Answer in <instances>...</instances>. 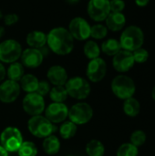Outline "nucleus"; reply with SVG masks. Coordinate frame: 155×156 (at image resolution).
<instances>
[{
  "mask_svg": "<svg viewBox=\"0 0 155 156\" xmlns=\"http://www.w3.org/2000/svg\"><path fill=\"white\" fill-rule=\"evenodd\" d=\"M47 44L55 54L66 56L71 53L74 48V38L67 28L58 27L47 34Z\"/></svg>",
  "mask_w": 155,
  "mask_h": 156,
  "instance_id": "f257e3e1",
  "label": "nucleus"
},
{
  "mask_svg": "<svg viewBox=\"0 0 155 156\" xmlns=\"http://www.w3.org/2000/svg\"><path fill=\"white\" fill-rule=\"evenodd\" d=\"M119 41L122 49L133 52L143 47L144 43V33L140 27L132 25L122 30Z\"/></svg>",
  "mask_w": 155,
  "mask_h": 156,
  "instance_id": "f03ea898",
  "label": "nucleus"
},
{
  "mask_svg": "<svg viewBox=\"0 0 155 156\" xmlns=\"http://www.w3.org/2000/svg\"><path fill=\"white\" fill-rule=\"evenodd\" d=\"M112 93L120 100L125 101L134 96L136 92V85L134 80L124 74L116 76L111 84Z\"/></svg>",
  "mask_w": 155,
  "mask_h": 156,
  "instance_id": "7ed1b4c3",
  "label": "nucleus"
},
{
  "mask_svg": "<svg viewBox=\"0 0 155 156\" xmlns=\"http://www.w3.org/2000/svg\"><path fill=\"white\" fill-rule=\"evenodd\" d=\"M27 129L33 136L40 139H45L57 130L56 126L43 115L32 116L27 122Z\"/></svg>",
  "mask_w": 155,
  "mask_h": 156,
  "instance_id": "20e7f679",
  "label": "nucleus"
},
{
  "mask_svg": "<svg viewBox=\"0 0 155 156\" xmlns=\"http://www.w3.org/2000/svg\"><path fill=\"white\" fill-rule=\"evenodd\" d=\"M65 88L69 97L79 101L87 99L91 91V87L89 81L79 76L69 79L65 84Z\"/></svg>",
  "mask_w": 155,
  "mask_h": 156,
  "instance_id": "39448f33",
  "label": "nucleus"
},
{
  "mask_svg": "<svg viewBox=\"0 0 155 156\" xmlns=\"http://www.w3.org/2000/svg\"><path fill=\"white\" fill-rule=\"evenodd\" d=\"M23 142L22 133L16 127H6L0 134V145L7 153L17 152Z\"/></svg>",
  "mask_w": 155,
  "mask_h": 156,
  "instance_id": "423d86ee",
  "label": "nucleus"
},
{
  "mask_svg": "<svg viewBox=\"0 0 155 156\" xmlns=\"http://www.w3.org/2000/svg\"><path fill=\"white\" fill-rule=\"evenodd\" d=\"M93 117V109L87 102H78L69 109V116L70 122L76 125L87 124Z\"/></svg>",
  "mask_w": 155,
  "mask_h": 156,
  "instance_id": "0eeeda50",
  "label": "nucleus"
},
{
  "mask_svg": "<svg viewBox=\"0 0 155 156\" xmlns=\"http://www.w3.org/2000/svg\"><path fill=\"white\" fill-rule=\"evenodd\" d=\"M20 43L15 39H6L0 43V61L3 63H13L17 61L22 54Z\"/></svg>",
  "mask_w": 155,
  "mask_h": 156,
  "instance_id": "6e6552de",
  "label": "nucleus"
},
{
  "mask_svg": "<svg viewBox=\"0 0 155 156\" xmlns=\"http://www.w3.org/2000/svg\"><path fill=\"white\" fill-rule=\"evenodd\" d=\"M22 107L25 112L28 115H41L45 111V100L37 92L27 93L22 101Z\"/></svg>",
  "mask_w": 155,
  "mask_h": 156,
  "instance_id": "1a4fd4ad",
  "label": "nucleus"
},
{
  "mask_svg": "<svg viewBox=\"0 0 155 156\" xmlns=\"http://www.w3.org/2000/svg\"><path fill=\"white\" fill-rule=\"evenodd\" d=\"M87 12L92 20L96 22L105 21L111 13L110 0H90Z\"/></svg>",
  "mask_w": 155,
  "mask_h": 156,
  "instance_id": "9d476101",
  "label": "nucleus"
},
{
  "mask_svg": "<svg viewBox=\"0 0 155 156\" xmlns=\"http://www.w3.org/2000/svg\"><path fill=\"white\" fill-rule=\"evenodd\" d=\"M91 26L83 17H74L69 25V32L74 39L83 41L87 40L90 37Z\"/></svg>",
  "mask_w": 155,
  "mask_h": 156,
  "instance_id": "9b49d317",
  "label": "nucleus"
},
{
  "mask_svg": "<svg viewBox=\"0 0 155 156\" xmlns=\"http://www.w3.org/2000/svg\"><path fill=\"white\" fill-rule=\"evenodd\" d=\"M107 73V64L101 58L91 59L87 66L86 75L90 81L97 83L101 81Z\"/></svg>",
  "mask_w": 155,
  "mask_h": 156,
  "instance_id": "f8f14e48",
  "label": "nucleus"
},
{
  "mask_svg": "<svg viewBox=\"0 0 155 156\" xmlns=\"http://www.w3.org/2000/svg\"><path fill=\"white\" fill-rule=\"evenodd\" d=\"M69 116V108L65 103L52 102L45 109V117L53 124L61 123Z\"/></svg>",
  "mask_w": 155,
  "mask_h": 156,
  "instance_id": "ddd939ff",
  "label": "nucleus"
},
{
  "mask_svg": "<svg viewBox=\"0 0 155 156\" xmlns=\"http://www.w3.org/2000/svg\"><path fill=\"white\" fill-rule=\"evenodd\" d=\"M135 64L132 52L122 49L112 58V66L114 69L120 73H125L131 70Z\"/></svg>",
  "mask_w": 155,
  "mask_h": 156,
  "instance_id": "4468645a",
  "label": "nucleus"
},
{
  "mask_svg": "<svg viewBox=\"0 0 155 156\" xmlns=\"http://www.w3.org/2000/svg\"><path fill=\"white\" fill-rule=\"evenodd\" d=\"M20 91L18 82L6 80L0 84V101L4 103H12L18 98Z\"/></svg>",
  "mask_w": 155,
  "mask_h": 156,
  "instance_id": "2eb2a0df",
  "label": "nucleus"
},
{
  "mask_svg": "<svg viewBox=\"0 0 155 156\" xmlns=\"http://www.w3.org/2000/svg\"><path fill=\"white\" fill-rule=\"evenodd\" d=\"M20 59L24 67L28 69H36L42 64L44 55L38 48H28L22 51Z\"/></svg>",
  "mask_w": 155,
  "mask_h": 156,
  "instance_id": "dca6fc26",
  "label": "nucleus"
},
{
  "mask_svg": "<svg viewBox=\"0 0 155 156\" xmlns=\"http://www.w3.org/2000/svg\"><path fill=\"white\" fill-rule=\"evenodd\" d=\"M48 82L53 86H65L69 80V76L65 68L59 65H54L50 67L47 72Z\"/></svg>",
  "mask_w": 155,
  "mask_h": 156,
  "instance_id": "f3484780",
  "label": "nucleus"
},
{
  "mask_svg": "<svg viewBox=\"0 0 155 156\" xmlns=\"http://www.w3.org/2000/svg\"><path fill=\"white\" fill-rule=\"evenodd\" d=\"M105 22L108 29L113 32H118L124 28L126 25V16H124V14H122V12H111L105 19Z\"/></svg>",
  "mask_w": 155,
  "mask_h": 156,
  "instance_id": "a211bd4d",
  "label": "nucleus"
},
{
  "mask_svg": "<svg viewBox=\"0 0 155 156\" xmlns=\"http://www.w3.org/2000/svg\"><path fill=\"white\" fill-rule=\"evenodd\" d=\"M26 44L33 48H41L47 44V34L39 30H34L27 34Z\"/></svg>",
  "mask_w": 155,
  "mask_h": 156,
  "instance_id": "6ab92c4d",
  "label": "nucleus"
},
{
  "mask_svg": "<svg viewBox=\"0 0 155 156\" xmlns=\"http://www.w3.org/2000/svg\"><path fill=\"white\" fill-rule=\"evenodd\" d=\"M18 83H19L20 89L23 90L25 92L32 93V92L37 91L39 80L33 74H25Z\"/></svg>",
  "mask_w": 155,
  "mask_h": 156,
  "instance_id": "aec40b11",
  "label": "nucleus"
},
{
  "mask_svg": "<svg viewBox=\"0 0 155 156\" xmlns=\"http://www.w3.org/2000/svg\"><path fill=\"white\" fill-rule=\"evenodd\" d=\"M60 142L56 135H49L46 137L42 143V148L44 152L48 155H55L60 150Z\"/></svg>",
  "mask_w": 155,
  "mask_h": 156,
  "instance_id": "412c9836",
  "label": "nucleus"
},
{
  "mask_svg": "<svg viewBox=\"0 0 155 156\" xmlns=\"http://www.w3.org/2000/svg\"><path fill=\"white\" fill-rule=\"evenodd\" d=\"M122 110L127 116L133 118L139 115L141 112V104L137 99L132 97L124 101Z\"/></svg>",
  "mask_w": 155,
  "mask_h": 156,
  "instance_id": "4be33fe9",
  "label": "nucleus"
},
{
  "mask_svg": "<svg viewBox=\"0 0 155 156\" xmlns=\"http://www.w3.org/2000/svg\"><path fill=\"white\" fill-rule=\"evenodd\" d=\"M24 75H25V69L21 62L16 61L11 63L8 69H6V76L8 77V80L16 82H19V80L22 79Z\"/></svg>",
  "mask_w": 155,
  "mask_h": 156,
  "instance_id": "5701e85b",
  "label": "nucleus"
},
{
  "mask_svg": "<svg viewBox=\"0 0 155 156\" xmlns=\"http://www.w3.org/2000/svg\"><path fill=\"white\" fill-rule=\"evenodd\" d=\"M120 50H122V47L120 41L115 38H109L101 44L100 51H102L107 56H115Z\"/></svg>",
  "mask_w": 155,
  "mask_h": 156,
  "instance_id": "b1692460",
  "label": "nucleus"
},
{
  "mask_svg": "<svg viewBox=\"0 0 155 156\" xmlns=\"http://www.w3.org/2000/svg\"><path fill=\"white\" fill-rule=\"evenodd\" d=\"M85 151L89 156H104L105 146L100 141L94 139L87 144Z\"/></svg>",
  "mask_w": 155,
  "mask_h": 156,
  "instance_id": "393cba45",
  "label": "nucleus"
},
{
  "mask_svg": "<svg viewBox=\"0 0 155 156\" xmlns=\"http://www.w3.org/2000/svg\"><path fill=\"white\" fill-rule=\"evenodd\" d=\"M78 125L70 121H65L59 127V135L64 140H69L73 138L78 131Z\"/></svg>",
  "mask_w": 155,
  "mask_h": 156,
  "instance_id": "a878e982",
  "label": "nucleus"
},
{
  "mask_svg": "<svg viewBox=\"0 0 155 156\" xmlns=\"http://www.w3.org/2000/svg\"><path fill=\"white\" fill-rule=\"evenodd\" d=\"M48 94L50 100L53 102H59V103H64L69 97L65 86H54L50 90Z\"/></svg>",
  "mask_w": 155,
  "mask_h": 156,
  "instance_id": "bb28decb",
  "label": "nucleus"
},
{
  "mask_svg": "<svg viewBox=\"0 0 155 156\" xmlns=\"http://www.w3.org/2000/svg\"><path fill=\"white\" fill-rule=\"evenodd\" d=\"M83 52H84V55L89 59L91 60V59L100 58V48L95 41L88 40V41H86V43L83 47Z\"/></svg>",
  "mask_w": 155,
  "mask_h": 156,
  "instance_id": "cd10ccee",
  "label": "nucleus"
},
{
  "mask_svg": "<svg viewBox=\"0 0 155 156\" xmlns=\"http://www.w3.org/2000/svg\"><path fill=\"white\" fill-rule=\"evenodd\" d=\"M16 153L18 156H37V148L32 142H23Z\"/></svg>",
  "mask_w": 155,
  "mask_h": 156,
  "instance_id": "c85d7f7f",
  "label": "nucleus"
},
{
  "mask_svg": "<svg viewBox=\"0 0 155 156\" xmlns=\"http://www.w3.org/2000/svg\"><path fill=\"white\" fill-rule=\"evenodd\" d=\"M139 149L131 143L122 144L117 150V156H138Z\"/></svg>",
  "mask_w": 155,
  "mask_h": 156,
  "instance_id": "c756f323",
  "label": "nucleus"
},
{
  "mask_svg": "<svg viewBox=\"0 0 155 156\" xmlns=\"http://www.w3.org/2000/svg\"><path fill=\"white\" fill-rule=\"evenodd\" d=\"M147 140L146 133L143 130H136L134 131L130 137V143L135 145L136 147H141L143 146Z\"/></svg>",
  "mask_w": 155,
  "mask_h": 156,
  "instance_id": "7c9ffc66",
  "label": "nucleus"
},
{
  "mask_svg": "<svg viewBox=\"0 0 155 156\" xmlns=\"http://www.w3.org/2000/svg\"><path fill=\"white\" fill-rule=\"evenodd\" d=\"M108 35V28L102 24H96L90 28V37L95 39H103Z\"/></svg>",
  "mask_w": 155,
  "mask_h": 156,
  "instance_id": "2f4dec72",
  "label": "nucleus"
},
{
  "mask_svg": "<svg viewBox=\"0 0 155 156\" xmlns=\"http://www.w3.org/2000/svg\"><path fill=\"white\" fill-rule=\"evenodd\" d=\"M132 56H133V58H134V61L135 63H139V64H142V63H144L148 60L149 58V52L147 49L143 48V47L134 50L132 52Z\"/></svg>",
  "mask_w": 155,
  "mask_h": 156,
  "instance_id": "473e14b6",
  "label": "nucleus"
},
{
  "mask_svg": "<svg viewBox=\"0 0 155 156\" xmlns=\"http://www.w3.org/2000/svg\"><path fill=\"white\" fill-rule=\"evenodd\" d=\"M125 8V2L123 0H110V9L111 12L120 13Z\"/></svg>",
  "mask_w": 155,
  "mask_h": 156,
  "instance_id": "72a5a7b5",
  "label": "nucleus"
},
{
  "mask_svg": "<svg viewBox=\"0 0 155 156\" xmlns=\"http://www.w3.org/2000/svg\"><path fill=\"white\" fill-rule=\"evenodd\" d=\"M51 88H50V84L48 81L47 80H41L39 81L38 83V87H37V93L39 94L40 96L44 97L46 95H48L50 91Z\"/></svg>",
  "mask_w": 155,
  "mask_h": 156,
  "instance_id": "f704fd0d",
  "label": "nucleus"
},
{
  "mask_svg": "<svg viewBox=\"0 0 155 156\" xmlns=\"http://www.w3.org/2000/svg\"><path fill=\"white\" fill-rule=\"evenodd\" d=\"M19 17L16 14H14V13H10V14H7L4 17V22L6 26H12L14 24H16L17 21H18Z\"/></svg>",
  "mask_w": 155,
  "mask_h": 156,
  "instance_id": "c9c22d12",
  "label": "nucleus"
},
{
  "mask_svg": "<svg viewBox=\"0 0 155 156\" xmlns=\"http://www.w3.org/2000/svg\"><path fill=\"white\" fill-rule=\"evenodd\" d=\"M6 76V69L4 65L0 62V82H2Z\"/></svg>",
  "mask_w": 155,
  "mask_h": 156,
  "instance_id": "e433bc0d",
  "label": "nucleus"
},
{
  "mask_svg": "<svg viewBox=\"0 0 155 156\" xmlns=\"http://www.w3.org/2000/svg\"><path fill=\"white\" fill-rule=\"evenodd\" d=\"M150 3V0H135V4L139 7H145Z\"/></svg>",
  "mask_w": 155,
  "mask_h": 156,
  "instance_id": "4c0bfd02",
  "label": "nucleus"
},
{
  "mask_svg": "<svg viewBox=\"0 0 155 156\" xmlns=\"http://www.w3.org/2000/svg\"><path fill=\"white\" fill-rule=\"evenodd\" d=\"M0 156H8V153L0 145Z\"/></svg>",
  "mask_w": 155,
  "mask_h": 156,
  "instance_id": "58836bf2",
  "label": "nucleus"
},
{
  "mask_svg": "<svg viewBox=\"0 0 155 156\" xmlns=\"http://www.w3.org/2000/svg\"><path fill=\"white\" fill-rule=\"evenodd\" d=\"M67 3H69V4H70V5H74V4H77V3H79V0H65Z\"/></svg>",
  "mask_w": 155,
  "mask_h": 156,
  "instance_id": "ea45409f",
  "label": "nucleus"
},
{
  "mask_svg": "<svg viewBox=\"0 0 155 156\" xmlns=\"http://www.w3.org/2000/svg\"><path fill=\"white\" fill-rule=\"evenodd\" d=\"M5 34V28L3 27H0V38L4 36Z\"/></svg>",
  "mask_w": 155,
  "mask_h": 156,
  "instance_id": "a19ab883",
  "label": "nucleus"
},
{
  "mask_svg": "<svg viewBox=\"0 0 155 156\" xmlns=\"http://www.w3.org/2000/svg\"><path fill=\"white\" fill-rule=\"evenodd\" d=\"M152 98L153 99V101H155V85L152 90Z\"/></svg>",
  "mask_w": 155,
  "mask_h": 156,
  "instance_id": "79ce46f5",
  "label": "nucleus"
},
{
  "mask_svg": "<svg viewBox=\"0 0 155 156\" xmlns=\"http://www.w3.org/2000/svg\"><path fill=\"white\" fill-rule=\"evenodd\" d=\"M67 156H76V155H67Z\"/></svg>",
  "mask_w": 155,
  "mask_h": 156,
  "instance_id": "37998d69",
  "label": "nucleus"
}]
</instances>
